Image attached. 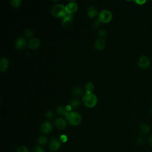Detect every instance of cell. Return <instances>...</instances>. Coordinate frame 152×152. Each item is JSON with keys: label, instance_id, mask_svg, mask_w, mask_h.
<instances>
[{"label": "cell", "instance_id": "6da1fadb", "mask_svg": "<svg viewBox=\"0 0 152 152\" xmlns=\"http://www.w3.org/2000/svg\"><path fill=\"white\" fill-rule=\"evenodd\" d=\"M83 103L86 107L92 108L94 107L97 103V98L93 93H86L83 97Z\"/></svg>", "mask_w": 152, "mask_h": 152}, {"label": "cell", "instance_id": "7a4b0ae2", "mask_svg": "<svg viewBox=\"0 0 152 152\" xmlns=\"http://www.w3.org/2000/svg\"><path fill=\"white\" fill-rule=\"evenodd\" d=\"M68 123L73 126H77L81 123L82 118L81 115L77 112H70L66 116Z\"/></svg>", "mask_w": 152, "mask_h": 152}, {"label": "cell", "instance_id": "3957f363", "mask_svg": "<svg viewBox=\"0 0 152 152\" xmlns=\"http://www.w3.org/2000/svg\"><path fill=\"white\" fill-rule=\"evenodd\" d=\"M51 13L55 17H64L68 14L66 12V7L61 4L53 5L51 9Z\"/></svg>", "mask_w": 152, "mask_h": 152}, {"label": "cell", "instance_id": "277c9868", "mask_svg": "<svg viewBox=\"0 0 152 152\" xmlns=\"http://www.w3.org/2000/svg\"><path fill=\"white\" fill-rule=\"evenodd\" d=\"M112 19V14L110 10H103L100 12L98 20L101 23H108Z\"/></svg>", "mask_w": 152, "mask_h": 152}, {"label": "cell", "instance_id": "5b68a950", "mask_svg": "<svg viewBox=\"0 0 152 152\" xmlns=\"http://www.w3.org/2000/svg\"><path fill=\"white\" fill-rule=\"evenodd\" d=\"M61 142L60 139L53 138L51 140L49 143V148L52 151H57L61 148Z\"/></svg>", "mask_w": 152, "mask_h": 152}, {"label": "cell", "instance_id": "8992f818", "mask_svg": "<svg viewBox=\"0 0 152 152\" xmlns=\"http://www.w3.org/2000/svg\"><path fill=\"white\" fill-rule=\"evenodd\" d=\"M137 64L140 68L143 69H146L148 68L150 66V60L148 57L143 55L138 59L137 61Z\"/></svg>", "mask_w": 152, "mask_h": 152}, {"label": "cell", "instance_id": "52a82bcc", "mask_svg": "<svg viewBox=\"0 0 152 152\" xmlns=\"http://www.w3.org/2000/svg\"><path fill=\"white\" fill-rule=\"evenodd\" d=\"M53 129L52 124L49 121H45L42 124L40 127V131L45 134H48L51 133Z\"/></svg>", "mask_w": 152, "mask_h": 152}, {"label": "cell", "instance_id": "ba28073f", "mask_svg": "<svg viewBox=\"0 0 152 152\" xmlns=\"http://www.w3.org/2000/svg\"><path fill=\"white\" fill-rule=\"evenodd\" d=\"M73 15L72 14H67L66 16L64 17L62 20V25L65 28H69L71 27L73 20Z\"/></svg>", "mask_w": 152, "mask_h": 152}, {"label": "cell", "instance_id": "9c48e42d", "mask_svg": "<svg viewBox=\"0 0 152 152\" xmlns=\"http://www.w3.org/2000/svg\"><path fill=\"white\" fill-rule=\"evenodd\" d=\"M78 10V4L74 1L70 2L66 6V10L68 14H73L77 12Z\"/></svg>", "mask_w": 152, "mask_h": 152}, {"label": "cell", "instance_id": "30bf717a", "mask_svg": "<svg viewBox=\"0 0 152 152\" xmlns=\"http://www.w3.org/2000/svg\"><path fill=\"white\" fill-rule=\"evenodd\" d=\"M55 125L58 129H64L67 127V122L64 119L60 118L55 120Z\"/></svg>", "mask_w": 152, "mask_h": 152}, {"label": "cell", "instance_id": "8fae6325", "mask_svg": "<svg viewBox=\"0 0 152 152\" xmlns=\"http://www.w3.org/2000/svg\"><path fill=\"white\" fill-rule=\"evenodd\" d=\"M40 45V41L38 39L32 38L29 42V47L31 49H36Z\"/></svg>", "mask_w": 152, "mask_h": 152}, {"label": "cell", "instance_id": "7c38bea8", "mask_svg": "<svg viewBox=\"0 0 152 152\" xmlns=\"http://www.w3.org/2000/svg\"><path fill=\"white\" fill-rule=\"evenodd\" d=\"M26 45V40L23 38H18L16 41V47L17 49H23Z\"/></svg>", "mask_w": 152, "mask_h": 152}, {"label": "cell", "instance_id": "4fadbf2b", "mask_svg": "<svg viewBox=\"0 0 152 152\" xmlns=\"http://www.w3.org/2000/svg\"><path fill=\"white\" fill-rule=\"evenodd\" d=\"M95 48L98 50H103L106 47V42L103 39H98L95 42Z\"/></svg>", "mask_w": 152, "mask_h": 152}, {"label": "cell", "instance_id": "5bb4252c", "mask_svg": "<svg viewBox=\"0 0 152 152\" xmlns=\"http://www.w3.org/2000/svg\"><path fill=\"white\" fill-rule=\"evenodd\" d=\"M9 66V61L5 58H3L0 61V71L1 72H5Z\"/></svg>", "mask_w": 152, "mask_h": 152}, {"label": "cell", "instance_id": "9a60e30c", "mask_svg": "<svg viewBox=\"0 0 152 152\" xmlns=\"http://www.w3.org/2000/svg\"><path fill=\"white\" fill-rule=\"evenodd\" d=\"M98 14V11L94 7L91 6L88 9V15L90 18H94Z\"/></svg>", "mask_w": 152, "mask_h": 152}, {"label": "cell", "instance_id": "2e32d148", "mask_svg": "<svg viewBox=\"0 0 152 152\" xmlns=\"http://www.w3.org/2000/svg\"><path fill=\"white\" fill-rule=\"evenodd\" d=\"M140 131L143 134H147L150 131V128L149 125L146 123H143L140 125Z\"/></svg>", "mask_w": 152, "mask_h": 152}, {"label": "cell", "instance_id": "e0dca14e", "mask_svg": "<svg viewBox=\"0 0 152 152\" xmlns=\"http://www.w3.org/2000/svg\"><path fill=\"white\" fill-rule=\"evenodd\" d=\"M57 112L60 115L64 116L66 117L68 115V114L70 112L69 111H67V110L66 109V107H64L63 106H60V107H57Z\"/></svg>", "mask_w": 152, "mask_h": 152}, {"label": "cell", "instance_id": "ac0fdd59", "mask_svg": "<svg viewBox=\"0 0 152 152\" xmlns=\"http://www.w3.org/2000/svg\"><path fill=\"white\" fill-rule=\"evenodd\" d=\"M37 142L39 146H44L48 143V138L45 136H40L38 137Z\"/></svg>", "mask_w": 152, "mask_h": 152}, {"label": "cell", "instance_id": "d6986e66", "mask_svg": "<svg viewBox=\"0 0 152 152\" xmlns=\"http://www.w3.org/2000/svg\"><path fill=\"white\" fill-rule=\"evenodd\" d=\"M85 89L86 93H92L94 89V84L92 82L87 83L85 85Z\"/></svg>", "mask_w": 152, "mask_h": 152}, {"label": "cell", "instance_id": "ffe728a7", "mask_svg": "<svg viewBox=\"0 0 152 152\" xmlns=\"http://www.w3.org/2000/svg\"><path fill=\"white\" fill-rule=\"evenodd\" d=\"M80 102L79 100L77 99H74L70 102V105L72 107V108H74V109H77V108L80 106Z\"/></svg>", "mask_w": 152, "mask_h": 152}, {"label": "cell", "instance_id": "44dd1931", "mask_svg": "<svg viewBox=\"0 0 152 152\" xmlns=\"http://www.w3.org/2000/svg\"><path fill=\"white\" fill-rule=\"evenodd\" d=\"M73 93L75 96H80L83 94V90L81 88L76 87L73 89Z\"/></svg>", "mask_w": 152, "mask_h": 152}, {"label": "cell", "instance_id": "7402d4cb", "mask_svg": "<svg viewBox=\"0 0 152 152\" xmlns=\"http://www.w3.org/2000/svg\"><path fill=\"white\" fill-rule=\"evenodd\" d=\"M11 5L14 8H18L20 7L21 4V0H12L11 1Z\"/></svg>", "mask_w": 152, "mask_h": 152}, {"label": "cell", "instance_id": "603a6c76", "mask_svg": "<svg viewBox=\"0 0 152 152\" xmlns=\"http://www.w3.org/2000/svg\"><path fill=\"white\" fill-rule=\"evenodd\" d=\"M16 152H29V151L28 149L26 147L23 146H21L18 147L16 149Z\"/></svg>", "mask_w": 152, "mask_h": 152}, {"label": "cell", "instance_id": "cb8c5ba5", "mask_svg": "<svg viewBox=\"0 0 152 152\" xmlns=\"http://www.w3.org/2000/svg\"><path fill=\"white\" fill-rule=\"evenodd\" d=\"M33 31L30 30H27L25 31V36L28 39H30L33 37Z\"/></svg>", "mask_w": 152, "mask_h": 152}, {"label": "cell", "instance_id": "d4e9b609", "mask_svg": "<svg viewBox=\"0 0 152 152\" xmlns=\"http://www.w3.org/2000/svg\"><path fill=\"white\" fill-rule=\"evenodd\" d=\"M60 140L61 141V142L63 143H66L67 142V140H68V137L66 135H65V134H62L61 135L60 137Z\"/></svg>", "mask_w": 152, "mask_h": 152}, {"label": "cell", "instance_id": "484cf974", "mask_svg": "<svg viewBox=\"0 0 152 152\" xmlns=\"http://www.w3.org/2000/svg\"><path fill=\"white\" fill-rule=\"evenodd\" d=\"M33 152H45V151L44 149H43L40 146H37L34 148Z\"/></svg>", "mask_w": 152, "mask_h": 152}, {"label": "cell", "instance_id": "4316f807", "mask_svg": "<svg viewBox=\"0 0 152 152\" xmlns=\"http://www.w3.org/2000/svg\"><path fill=\"white\" fill-rule=\"evenodd\" d=\"M107 33H106V31L105 29H101L99 32H98V35L99 36L103 38L105 36H106Z\"/></svg>", "mask_w": 152, "mask_h": 152}, {"label": "cell", "instance_id": "83f0119b", "mask_svg": "<svg viewBox=\"0 0 152 152\" xmlns=\"http://www.w3.org/2000/svg\"><path fill=\"white\" fill-rule=\"evenodd\" d=\"M54 116V113L52 111H48L47 114H46V117L49 119L53 118Z\"/></svg>", "mask_w": 152, "mask_h": 152}, {"label": "cell", "instance_id": "f1b7e54d", "mask_svg": "<svg viewBox=\"0 0 152 152\" xmlns=\"http://www.w3.org/2000/svg\"><path fill=\"white\" fill-rule=\"evenodd\" d=\"M93 25L95 27H99L101 26V22L99 21V20H97L94 21V23H93Z\"/></svg>", "mask_w": 152, "mask_h": 152}, {"label": "cell", "instance_id": "f546056e", "mask_svg": "<svg viewBox=\"0 0 152 152\" xmlns=\"http://www.w3.org/2000/svg\"><path fill=\"white\" fill-rule=\"evenodd\" d=\"M137 141L139 143H143L144 142V138L142 137H139L137 138Z\"/></svg>", "mask_w": 152, "mask_h": 152}, {"label": "cell", "instance_id": "4dcf8cb0", "mask_svg": "<svg viewBox=\"0 0 152 152\" xmlns=\"http://www.w3.org/2000/svg\"><path fill=\"white\" fill-rule=\"evenodd\" d=\"M135 2L138 5H143L146 3V1H136Z\"/></svg>", "mask_w": 152, "mask_h": 152}, {"label": "cell", "instance_id": "1f68e13d", "mask_svg": "<svg viewBox=\"0 0 152 152\" xmlns=\"http://www.w3.org/2000/svg\"><path fill=\"white\" fill-rule=\"evenodd\" d=\"M148 142H149V144L152 146V135L151 136L149 137V139H148Z\"/></svg>", "mask_w": 152, "mask_h": 152}, {"label": "cell", "instance_id": "d6a6232c", "mask_svg": "<svg viewBox=\"0 0 152 152\" xmlns=\"http://www.w3.org/2000/svg\"><path fill=\"white\" fill-rule=\"evenodd\" d=\"M151 114H152V107H151Z\"/></svg>", "mask_w": 152, "mask_h": 152}]
</instances>
